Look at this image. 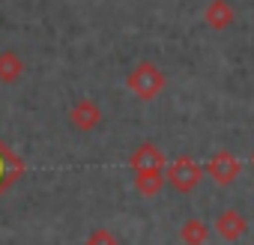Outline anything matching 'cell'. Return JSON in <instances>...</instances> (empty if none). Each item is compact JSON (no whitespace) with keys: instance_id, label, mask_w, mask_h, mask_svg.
Here are the masks:
<instances>
[{"instance_id":"ba28073f","label":"cell","mask_w":254,"mask_h":245,"mask_svg":"<svg viewBox=\"0 0 254 245\" xmlns=\"http://www.w3.org/2000/svg\"><path fill=\"white\" fill-rule=\"evenodd\" d=\"M233 18H236V12H233V6L227 3V0H209L206 9H203V21L212 30H227L233 24Z\"/></svg>"},{"instance_id":"9c48e42d","label":"cell","mask_w":254,"mask_h":245,"mask_svg":"<svg viewBox=\"0 0 254 245\" xmlns=\"http://www.w3.org/2000/svg\"><path fill=\"white\" fill-rule=\"evenodd\" d=\"M21 75H24V60H21V54L12 51V48L0 51V84H15Z\"/></svg>"},{"instance_id":"7a4b0ae2","label":"cell","mask_w":254,"mask_h":245,"mask_svg":"<svg viewBox=\"0 0 254 245\" xmlns=\"http://www.w3.org/2000/svg\"><path fill=\"white\" fill-rule=\"evenodd\" d=\"M165 183L180 191V194H189L191 188H197V183L203 180V165H197L191 156H177L171 165H165Z\"/></svg>"},{"instance_id":"8fae6325","label":"cell","mask_w":254,"mask_h":245,"mask_svg":"<svg viewBox=\"0 0 254 245\" xmlns=\"http://www.w3.org/2000/svg\"><path fill=\"white\" fill-rule=\"evenodd\" d=\"M180 239H183L186 245H203V242L209 239V227H206L200 218H189V221H183V227H180Z\"/></svg>"},{"instance_id":"30bf717a","label":"cell","mask_w":254,"mask_h":245,"mask_svg":"<svg viewBox=\"0 0 254 245\" xmlns=\"http://www.w3.org/2000/svg\"><path fill=\"white\" fill-rule=\"evenodd\" d=\"M162 185H165V171H135V188H138L144 197L159 194Z\"/></svg>"},{"instance_id":"52a82bcc","label":"cell","mask_w":254,"mask_h":245,"mask_svg":"<svg viewBox=\"0 0 254 245\" xmlns=\"http://www.w3.org/2000/svg\"><path fill=\"white\" fill-rule=\"evenodd\" d=\"M24 174V165H21V159L3 144V141H0V194H3L18 177Z\"/></svg>"},{"instance_id":"3957f363","label":"cell","mask_w":254,"mask_h":245,"mask_svg":"<svg viewBox=\"0 0 254 245\" xmlns=\"http://www.w3.org/2000/svg\"><path fill=\"white\" fill-rule=\"evenodd\" d=\"M239 171H242V165H239V159H236L230 150L212 153V156L206 159V165H203V174H209L218 185H230V183L239 177Z\"/></svg>"},{"instance_id":"7c38bea8","label":"cell","mask_w":254,"mask_h":245,"mask_svg":"<svg viewBox=\"0 0 254 245\" xmlns=\"http://www.w3.org/2000/svg\"><path fill=\"white\" fill-rule=\"evenodd\" d=\"M84 245H120V242H117V236L108 227H96V230H90V236L84 239Z\"/></svg>"},{"instance_id":"8992f818","label":"cell","mask_w":254,"mask_h":245,"mask_svg":"<svg viewBox=\"0 0 254 245\" xmlns=\"http://www.w3.org/2000/svg\"><path fill=\"white\" fill-rule=\"evenodd\" d=\"M248 230V221H245V215L239 212V209H221L218 212V218H215V233L224 239V242H233V239H239L242 233Z\"/></svg>"},{"instance_id":"5b68a950","label":"cell","mask_w":254,"mask_h":245,"mask_svg":"<svg viewBox=\"0 0 254 245\" xmlns=\"http://www.w3.org/2000/svg\"><path fill=\"white\" fill-rule=\"evenodd\" d=\"M129 165H132V171H165L168 159H165V153H162L156 144L144 141V144L135 147V153L129 156Z\"/></svg>"},{"instance_id":"277c9868","label":"cell","mask_w":254,"mask_h":245,"mask_svg":"<svg viewBox=\"0 0 254 245\" xmlns=\"http://www.w3.org/2000/svg\"><path fill=\"white\" fill-rule=\"evenodd\" d=\"M69 122L78 132H93L99 122H102V108L96 99H78L69 108Z\"/></svg>"},{"instance_id":"6da1fadb","label":"cell","mask_w":254,"mask_h":245,"mask_svg":"<svg viewBox=\"0 0 254 245\" xmlns=\"http://www.w3.org/2000/svg\"><path fill=\"white\" fill-rule=\"evenodd\" d=\"M165 84H168V78H165V72H162L153 60L135 63V66L129 69V75H126V87H129L141 102L156 99V96L165 90Z\"/></svg>"}]
</instances>
